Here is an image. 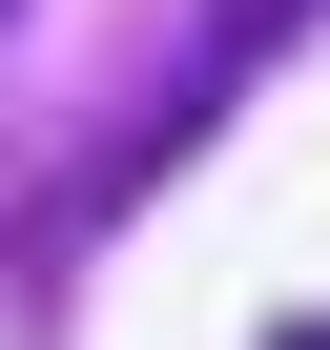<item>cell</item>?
Listing matches in <instances>:
<instances>
[{
  "label": "cell",
  "mask_w": 330,
  "mask_h": 350,
  "mask_svg": "<svg viewBox=\"0 0 330 350\" xmlns=\"http://www.w3.org/2000/svg\"><path fill=\"white\" fill-rule=\"evenodd\" d=\"M0 21H21V0H0Z\"/></svg>",
  "instance_id": "cell-3"
},
{
  "label": "cell",
  "mask_w": 330,
  "mask_h": 350,
  "mask_svg": "<svg viewBox=\"0 0 330 350\" xmlns=\"http://www.w3.org/2000/svg\"><path fill=\"white\" fill-rule=\"evenodd\" d=\"M289 350H330V329H289Z\"/></svg>",
  "instance_id": "cell-2"
},
{
  "label": "cell",
  "mask_w": 330,
  "mask_h": 350,
  "mask_svg": "<svg viewBox=\"0 0 330 350\" xmlns=\"http://www.w3.org/2000/svg\"><path fill=\"white\" fill-rule=\"evenodd\" d=\"M289 21H309V0H207V21H186V62H165V103L103 144V206H124V186H165V165H186V144L248 103V62H289Z\"/></svg>",
  "instance_id": "cell-1"
}]
</instances>
